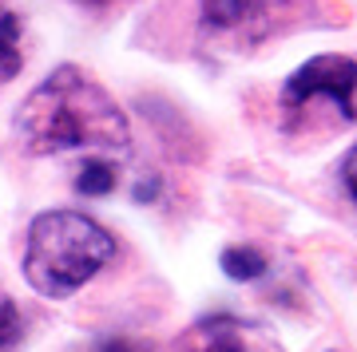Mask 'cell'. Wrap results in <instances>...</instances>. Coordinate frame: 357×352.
Returning a JSON list of instances; mask_svg holds the SVG:
<instances>
[{"label":"cell","instance_id":"6da1fadb","mask_svg":"<svg viewBox=\"0 0 357 352\" xmlns=\"http://www.w3.org/2000/svg\"><path fill=\"white\" fill-rule=\"evenodd\" d=\"M16 138L32 154L60 151H128L131 123L107 91L76 63L56 67L16 107Z\"/></svg>","mask_w":357,"mask_h":352},{"label":"cell","instance_id":"7a4b0ae2","mask_svg":"<svg viewBox=\"0 0 357 352\" xmlns=\"http://www.w3.org/2000/svg\"><path fill=\"white\" fill-rule=\"evenodd\" d=\"M115 257V238L79 210H44L28 226L24 281L40 297L64 301Z\"/></svg>","mask_w":357,"mask_h":352},{"label":"cell","instance_id":"3957f363","mask_svg":"<svg viewBox=\"0 0 357 352\" xmlns=\"http://www.w3.org/2000/svg\"><path fill=\"white\" fill-rule=\"evenodd\" d=\"M357 63L349 56H314L282 83V107H306L314 99H330L345 119H354Z\"/></svg>","mask_w":357,"mask_h":352},{"label":"cell","instance_id":"277c9868","mask_svg":"<svg viewBox=\"0 0 357 352\" xmlns=\"http://www.w3.org/2000/svg\"><path fill=\"white\" fill-rule=\"evenodd\" d=\"M175 352H282L270 328L243 317H203L175 340Z\"/></svg>","mask_w":357,"mask_h":352},{"label":"cell","instance_id":"5b68a950","mask_svg":"<svg viewBox=\"0 0 357 352\" xmlns=\"http://www.w3.org/2000/svg\"><path fill=\"white\" fill-rule=\"evenodd\" d=\"M20 63H24V56H20V16L0 4V83H8L20 72Z\"/></svg>","mask_w":357,"mask_h":352},{"label":"cell","instance_id":"8992f818","mask_svg":"<svg viewBox=\"0 0 357 352\" xmlns=\"http://www.w3.org/2000/svg\"><path fill=\"white\" fill-rule=\"evenodd\" d=\"M218 265H222V273L230 281H258V277L266 273V257L255 246H230V250H222Z\"/></svg>","mask_w":357,"mask_h":352},{"label":"cell","instance_id":"52a82bcc","mask_svg":"<svg viewBox=\"0 0 357 352\" xmlns=\"http://www.w3.org/2000/svg\"><path fill=\"white\" fill-rule=\"evenodd\" d=\"M258 8H262V0H203V20L211 28H234Z\"/></svg>","mask_w":357,"mask_h":352},{"label":"cell","instance_id":"ba28073f","mask_svg":"<svg viewBox=\"0 0 357 352\" xmlns=\"http://www.w3.org/2000/svg\"><path fill=\"white\" fill-rule=\"evenodd\" d=\"M115 186V166L112 163H84V170L76 175V190L79 194H88V198H103V194H112Z\"/></svg>","mask_w":357,"mask_h":352},{"label":"cell","instance_id":"9c48e42d","mask_svg":"<svg viewBox=\"0 0 357 352\" xmlns=\"http://www.w3.org/2000/svg\"><path fill=\"white\" fill-rule=\"evenodd\" d=\"M20 337V313L13 301H0V349H8Z\"/></svg>","mask_w":357,"mask_h":352},{"label":"cell","instance_id":"30bf717a","mask_svg":"<svg viewBox=\"0 0 357 352\" xmlns=\"http://www.w3.org/2000/svg\"><path fill=\"white\" fill-rule=\"evenodd\" d=\"M342 182H345V190L357 198V143H354V151L342 159Z\"/></svg>","mask_w":357,"mask_h":352},{"label":"cell","instance_id":"8fae6325","mask_svg":"<svg viewBox=\"0 0 357 352\" xmlns=\"http://www.w3.org/2000/svg\"><path fill=\"white\" fill-rule=\"evenodd\" d=\"M91 352H147V349L135 344V340H128V337H112V340H100Z\"/></svg>","mask_w":357,"mask_h":352},{"label":"cell","instance_id":"7c38bea8","mask_svg":"<svg viewBox=\"0 0 357 352\" xmlns=\"http://www.w3.org/2000/svg\"><path fill=\"white\" fill-rule=\"evenodd\" d=\"M84 4H100V0H84Z\"/></svg>","mask_w":357,"mask_h":352}]
</instances>
